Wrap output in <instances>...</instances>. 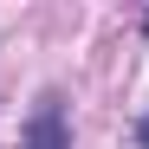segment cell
<instances>
[{
    "label": "cell",
    "mask_w": 149,
    "mask_h": 149,
    "mask_svg": "<svg viewBox=\"0 0 149 149\" xmlns=\"http://www.w3.org/2000/svg\"><path fill=\"white\" fill-rule=\"evenodd\" d=\"M136 143H143V149H149V117H143V123H136Z\"/></svg>",
    "instance_id": "cell-2"
},
{
    "label": "cell",
    "mask_w": 149,
    "mask_h": 149,
    "mask_svg": "<svg viewBox=\"0 0 149 149\" xmlns=\"http://www.w3.org/2000/svg\"><path fill=\"white\" fill-rule=\"evenodd\" d=\"M19 149H71V123H65V97L58 91H39L26 130H19Z\"/></svg>",
    "instance_id": "cell-1"
},
{
    "label": "cell",
    "mask_w": 149,
    "mask_h": 149,
    "mask_svg": "<svg viewBox=\"0 0 149 149\" xmlns=\"http://www.w3.org/2000/svg\"><path fill=\"white\" fill-rule=\"evenodd\" d=\"M143 39H149V19H143Z\"/></svg>",
    "instance_id": "cell-3"
}]
</instances>
